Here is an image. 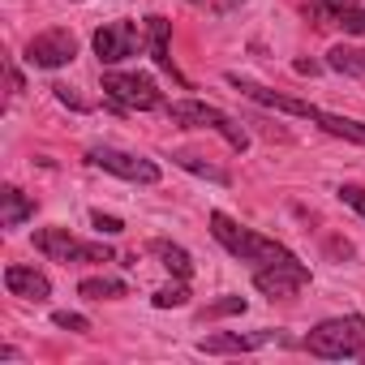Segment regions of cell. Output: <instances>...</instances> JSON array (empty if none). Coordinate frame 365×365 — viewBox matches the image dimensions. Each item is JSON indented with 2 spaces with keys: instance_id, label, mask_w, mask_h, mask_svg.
<instances>
[{
  "instance_id": "cell-28",
  "label": "cell",
  "mask_w": 365,
  "mask_h": 365,
  "mask_svg": "<svg viewBox=\"0 0 365 365\" xmlns=\"http://www.w3.org/2000/svg\"><path fill=\"white\" fill-rule=\"evenodd\" d=\"M185 5H194V9H211V0H185Z\"/></svg>"
},
{
  "instance_id": "cell-20",
  "label": "cell",
  "mask_w": 365,
  "mask_h": 365,
  "mask_svg": "<svg viewBox=\"0 0 365 365\" xmlns=\"http://www.w3.org/2000/svg\"><path fill=\"white\" fill-rule=\"evenodd\" d=\"M150 301H155V309H176V305H185V301H190V288H185V279H180V284L159 288Z\"/></svg>"
},
{
  "instance_id": "cell-11",
  "label": "cell",
  "mask_w": 365,
  "mask_h": 365,
  "mask_svg": "<svg viewBox=\"0 0 365 365\" xmlns=\"http://www.w3.org/2000/svg\"><path fill=\"white\" fill-rule=\"evenodd\" d=\"M279 339H284L279 331H250V335L220 331V335L198 339V352H211V356H224V352H254V348H267V344H279Z\"/></svg>"
},
{
  "instance_id": "cell-6",
  "label": "cell",
  "mask_w": 365,
  "mask_h": 365,
  "mask_svg": "<svg viewBox=\"0 0 365 365\" xmlns=\"http://www.w3.org/2000/svg\"><path fill=\"white\" fill-rule=\"evenodd\" d=\"M86 163L103 168V172H112L120 180H133V185H155L159 180V163H150L142 155H129V150H116V146H91Z\"/></svg>"
},
{
  "instance_id": "cell-26",
  "label": "cell",
  "mask_w": 365,
  "mask_h": 365,
  "mask_svg": "<svg viewBox=\"0 0 365 365\" xmlns=\"http://www.w3.org/2000/svg\"><path fill=\"white\" fill-rule=\"evenodd\" d=\"M18 91H22V73L9 65V95H18Z\"/></svg>"
},
{
  "instance_id": "cell-17",
  "label": "cell",
  "mask_w": 365,
  "mask_h": 365,
  "mask_svg": "<svg viewBox=\"0 0 365 365\" xmlns=\"http://www.w3.org/2000/svg\"><path fill=\"white\" fill-rule=\"evenodd\" d=\"M327 65L335 73H348V78H365V48H352V43H335L327 52Z\"/></svg>"
},
{
  "instance_id": "cell-29",
  "label": "cell",
  "mask_w": 365,
  "mask_h": 365,
  "mask_svg": "<svg viewBox=\"0 0 365 365\" xmlns=\"http://www.w3.org/2000/svg\"><path fill=\"white\" fill-rule=\"evenodd\" d=\"M224 5H228V9H241V5H245V0H224Z\"/></svg>"
},
{
  "instance_id": "cell-22",
  "label": "cell",
  "mask_w": 365,
  "mask_h": 365,
  "mask_svg": "<svg viewBox=\"0 0 365 365\" xmlns=\"http://www.w3.org/2000/svg\"><path fill=\"white\" fill-rule=\"evenodd\" d=\"M91 224H95V232H99V237H116V232H125V224H120L116 215H103V211H95V215H91Z\"/></svg>"
},
{
  "instance_id": "cell-8",
  "label": "cell",
  "mask_w": 365,
  "mask_h": 365,
  "mask_svg": "<svg viewBox=\"0 0 365 365\" xmlns=\"http://www.w3.org/2000/svg\"><path fill=\"white\" fill-rule=\"evenodd\" d=\"M305 284H309V267H305L301 258H284V262H271V267H258V271H254V288H258L262 297H271V301L292 297V292H301Z\"/></svg>"
},
{
  "instance_id": "cell-24",
  "label": "cell",
  "mask_w": 365,
  "mask_h": 365,
  "mask_svg": "<svg viewBox=\"0 0 365 365\" xmlns=\"http://www.w3.org/2000/svg\"><path fill=\"white\" fill-rule=\"evenodd\" d=\"M339 202H348L356 215H365V190L361 185H339Z\"/></svg>"
},
{
  "instance_id": "cell-12",
  "label": "cell",
  "mask_w": 365,
  "mask_h": 365,
  "mask_svg": "<svg viewBox=\"0 0 365 365\" xmlns=\"http://www.w3.org/2000/svg\"><path fill=\"white\" fill-rule=\"evenodd\" d=\"M168 35H172V22L168 18H159V14H150L146 18V39H150V61L163 69V73H172L180 86H185L190 91V82L185 78H180V69H176V61H172V48H168Z\"/></svg>"
},
{
  "instance_id": "cell-14",
  "label": "cell",
  "mask_w": 365,
  "mask_h": 365,
  "mask_svg": "<svg viewBox=\"0 0 365 365\" xmlns=\"http://www.w3.org/2000/svg\"><path fill=\"white\" fill-rule=\"evenodd\" d=\"M31 215H35V198H26L18 185L0 190V224H5V228H22Z\"/></svg>"
},
{
  "instance_id": "cell-2",
  "label": "cell",
  "mask_w": 365,
  "mask_h": 365,
  "mask_svg": "<svg viewBox=\"0 0 365 365\" xmlns=\"http://www.w3.org/2000/svg\"><path fill=\"white\" fill-rule=\"evenodd\" d=\"M301 344H305L309 356H322V361H352V356H365V318H361V314L327 318V322H318Z\"/></svg>"
},
{
  "instance_id": "cell-4",
  "label": "cell",
  "mask_w": 365,
  "mask_h": 365,
  "mask_svg": "<svg viewBox=\"0 0 365 365\" xmlns=\"http://www.w3.org/2000/svg\"><path fill=\"white\" fill-rule=\"evenodd\" d=\"M35 250L48 254L52 262L78 267V262H116V254L99 241H78L69 228H39L35 232Z\"/></svg>"
},
{
  "instance_id": "cell-13",
  "label": "cell",
  "mask_w": 365,
  "mask_h": 365,
  "mask_svg": "<svg viewBox=\"0 0 365 365\" xmlns=\"http://www.w3.org/2000/svg\"><path fill=\"white\" fill-rule=\"evenodd\" d=\"M5 288H9L14 297H26V301H48V297H52L48 275L35 271V267H22V262L5 267Z\"/></svg>"
},
{
  "instance_id": "cell-27",
  "label": "cell",
  "mask_w": 365,
  "mask_h": 365,
  "mask_svg": "<svg viewBox=\"0 0 365 365\" xmlns=\"http://www.w3.org/2000/svg\"><path fill=\"white\" fill-rule=\"evenodd\" d=\"M292 69H297V73H318V65H314V61H297Z\"/></svg>"
},
{
  "instance_id": "cell-16",
  "label": "cell",
  "mask_w": 365,
  "mask_h": 365,
  "mask_svg": "<svg viewBox=\"0 0 365 365\" xmlns=\"http://www.w3.org/2000/svg\"><path fill=\"white\" fill-rule=\"evenodd\" d=\"M146 250H150V254H155V258L176 275V279H190V275H194V258L180 250V245H172V241H150Z\"/></svg>"
},
{
  "instance_id": "cell-10",
  "label": "cell",
  "mask_w": 365,
  "mask_h": 365,
  "mask_svg": "<svg viewBox=\"0 0 365 365\" xmlns=\"http://www.w3.org/2000/svg\"><path fill=\"white\" fill-rule=\"evenodd\" d=\"M318 26H339L344 35H365V5L356 0H305Z\"/></svg>"
},
{
  "instance_id": "cell-15",
  "label": "cell",
  "mask_w": 365,
  "mask_h": 365,
  "mask_svg": "<svg viewBox=\"0 0 365 365\" xmlns=\"http://www.w3.org/2000/svg\"><path fill=\"white\" fill-rule=\"evenodd\" d=\"M309 120H314L318 129H327L331 138H344V142L365 146V125H361V120H348V116H335V112H322V108H309Z\"/></svg>"
},
{
  "instance_id": "cell-1",
  "label": "cell",
  "mask_w": 365,
  "mask_h": 365,
  "mask_svg": "<svg viewBox=\"0 0 365 365\" xmlns=\"http://www.w3.org/2000/svg\"><path fill=\"white\" fill-rule=\"evenodd\" d=\"M211 232H215V241H220L232 258H241V262L271 267V262L297 258V254L284 250L279 241H271V237H262V232H254V228H241V224H237L232 215H224V211H211Z\"/></svg>"
},
{
  "instance_id": "cell-3",
  "label": "cell",
  "mask_w": 365,
  "mask_h": 365,
  "mask_svg": "<svg viewBox=\"0 0 365 365\" xmlns=\"http://www.w3.org/2000/svg\"><path fill=\"white\" fill-rule=\"evenodd\" d=\"M168 116H172V125H180V129H215L232 150H245V146H250L245 125L232 120L228 112L202 103V99H176V103H168Z\"/></svg>"
},
{
  "instance_id": "cell-5",
  "label": "cell",
  "mask_w": 365,
  "mask_h": 365,
  "mask_svg": "<svg viewBox=\"0 0 365 365\" xmlns=\"http://www.w3.org/2000/svg\"><path fill=\"white\" fill-rule=\"evenodd\" d=\"M103 95L120 108H138V112H150V108H163V95L155 86V78L146 73H120V69H108L103 73Z\"/></svg>"
},
{
  "instance_id": "cell-9",
  "label": "cell",
  "mask_w": 365,
  "mask_h": 365,
  "mask_svg": "<svg viewBox=\"0 0 365 365\" xmlns=\"http://www.w3.org/2000/svg\"><path fill=\"white\" fill-rule=\"evenodd\" d=\"M142 52V31L133 22H108L95 31V56L99 65H120Z\"/></svg>"
},
{
  "instance_id": "cell-21",
  "label": "cell",
  "mask_w": 365,
  "mask_h": 365,
  "mask_svg": "<svg viewBox=\"0 0 365 365\" xmlns=\"http://www.w3.org/2000/svg\"><path fill=\"white\" fill-rule=\"evenodd\" d=\"M228 314H245V297H224L202 309V318H228Z\"/></svg>"
},
{
  "instance_id": "cell-25",
  "label": "cell",
  "mask_w": 365,
  "mask_h": 365,
  "mask_svg": "<svg viewBox=\"0 0 365 365\" xmlns=\"http://www.w3.org/2000/svg\"><path fill=\"white\" fill-rule=\"evenodd\" d=\"M52 91H56V99H61V103H69V108H78V112H86V108H91V103H86V99H78L69 86H52Z\"/></svg>"
},
{
  "instance_id": "cell-7",
  "label": "cell",
  "mask_w": 365,
  "mask_h": 365,
  "mask_svg": "<svg viewBox=\"0 0 365 365\" xmlns=\"http://www.w3.org/2000/svg\"><path fill=\"white\" fill-rule=\"evenodd\" d=\"M78 56V39L73 31L65 26H52V31H39L31 43H26V65L31 69H61Z\"/></svg>"
},
{
  "instance_id": "cell-18",
  "label": "cell",
  "mask_w": 365,
  "mask_h": 365,
  "mask_svg": "<svg viewBox=\"0 0 365 365\" xmlns=\"http://www.w3.org/2000/svg\"><path fill=\"white\" fill-rule=\"evenodd\" d=\"M172 159H176V168H185L194 176H207V180H215V185H232V176L224 168H215L211 159H198V155H172Z\"/></svg>"
},
{
  "instance_id": "cell-19",
  "label": "cell",
  "mask_w": 365,
  "mask_h": 365,
  "mask_svg": "<svg viewBox=\"0 0 365 365\" xmlns=\"http://www.w3.org/2000/svg\"><path fill=\"white\" fill-rule=\"evenodd\" d=\"M78 292H82L86 301H116V297H125L129 288H125L120 279H82Z\"/></svg>"
},
{
  "instance_id": "cell-23",
  "label": "cell",
  "mask_w": 365,
  "mask_h": 365,
  "mask_svg": "<svg viewBox=\"0 0 365 365\" xmlns=\"http://www.w3.org/2000/svg\"><path fill=\"white\" fill-rule=\"evenodd\" d=\"M52 322H56V327H65V331H78V335H82V331H91V322H86L82 314H69V309L52 314Z\"/></svg>"
}]
</instances>
